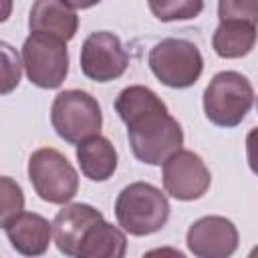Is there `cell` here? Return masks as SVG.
Wrapping results in <instances>:
<instances>
[{
	"mask_svg": "<svg viewBox=\"0 0 258 258\" xmlns=\"http://www.w3.org/2000/svg\"><path fill=\"white\" fill-rule=\"evenodd\" d=\"M22 67L32 85L58 89L69 75L67 42L44 32H30L22 44Z\"/></svg>",
	"mask_w": 258,
	"mask_h": 258,
	"instance_id": "52a82bcc",
	"label": "cell"
},
{
	"mask_svg": "<svg viewBox=\"0 0 258 258\" xmlns=\"http://www.w3.org/2000/svg\"><path fill=\"white\" fill-rule=\"evenodd\" d=\"M115 111L127 125V137L135 159L147 165H161L183 145V131L177 119L155 91L143 85L125 87L115 99Z\"/></svg>",
	"mask_w": 258,
	"mask_h": 258,
	"instance_id": "6da1fadb",
	"label": "cell"
},
{
	"mask_svg": "<svg viewBox=\"0 0 258 258\" xmlns=\"http://www.w3.org/2000/svg\"><path fill=\"white\" fill-rule=\"evenodd\" d=\"M185 242L198 258H228L236 252L240 236L232 220L224 216H204L189 226Z\"/></svg>",
	"mask_w": 258,
	"mask_h": 258,
	"instance_id": "30bf717a",
	"label": "cell"
},
{
	"mask_svg": "<svg viewBox=\"0 0 258 258\" xmlns=\"http://www.w3.org/2000/svg\"><path fill=\"white\" fill-rule=\"evenodd\" d=\"M161 165L163 189L171 198L179 202H194L204 198L210 189L212 175L206 161L198 153L189 149H177Z\"/></svg>",
	"mask_w": 258,
	"mask_h": 258,
	"instance_id": "ba28073f",
	"label": "cell"
},
{
	"mask_svg": "<svg viewBox=\"0 0 258 258\" xmlns=\"http://www.w3.org/2000/svg\"><path fill=\"white\" fill-rule=\"evenodd\" d=\"M127 64L129 54L117 34L99 30L85 38L81 46V71L87 79L95 83L115 81L127 71Z\"/></svg>",
	"mask_w": 258,
	"mask_h": 258,
	"instance_id": "9c48e42d",
	"label": "cell"
},
{
	"mask_svg": "<svg viewBox=\"0 0 258 258\" xmlns=\"http://www.w3.org/2000/svg\"><path fill=\"white\" fill-rule=\"evenodd\" d=\"M165 194L145 181L125 185L115 200V218L123 232L131 236H149L159 232L169 218Z\"/></svg>",
	"mask_w": 258,
	"mask_h": 258,
	"instance_id": "7a4b0ae2",
	"label": "cell"
},
{
	"mask_svg": "<svg viewBox=\"0 0 258 258\" xmlns=\"http://www.w3.org/2000/svg\"><path fill=\"white\" fill-rule=\"evenodd\" d=\"M28 28L69 42L79 30V16L67 0H36L28 14Z\"/></svg>",
	"mask_w": 258,
	"mask_h": 258,
	"instance_id": "4fadbf2b",
	"label": "cell"
},
{
	"mask_svg": "<svg viewBox=\"0 0 258 258\" xmlns=\"http://www.w3.org/2000/svg\"><path fill=\"white\" fill-rule=\"evenodd\" d=\"M50 123L60 139H64L71 145H77L101 133V105L87 91H60L50 105Z\"/></svg>",
	"mask_w": 258,
	"mask_h": 258,
	"instance_id": "277c9868",
	"label": "cell"
},
{
	"mask_svg": "<svg viewBox=\"0 0 258 258\" xmlns=\"http://www.w3.org/2000/svg\"><path fill=\"white\" fill-rule=\"evenodd\" d=\"M218 16L224 20L258 22V0H218Z\"/></svg>",
	"mask_w": 258,
	"mask_h": 258,
	"instance_id": "ffe728a7",
	"label": "cell"
},
{
	"mask_svg": "<svg viewBox=\"0 0 258 258\" xmlns=\"http://www.w3.org/2000/svg\"><path fill=\"white\" fill-rule=\"evenodd\" d=\"M151 73L159 83L171 89H187L198 83L204 71L200 48L185 38H163L147 56Z\"/></svg>",
	"mask_w": 258,
	"mask_h": 258,
	"instance_id": "8992f818",
	"label": "cell"
},
{
	"mask_svg": "<svg viewBox=\"0 0 258 258\" xmlns=\"http://www.w3.org/2000/svg\"><path fill=\"white\" fill-rule=\"evenodd\" d=\"M256 44V24L244 20H224L212 36L214 52L220 58H242Z\"/></svg>",
	"mask_w": 258,
	"mask_h": 258,
	"instance_id": "2e32d148",
	"label": "cell"
},
{
	"mask_svg": "<svg viewBox=\"0 0 258 258\" xmlns=\"http://www.w3.org/2000/svg\"><path fill=\"white\" fill-rule=\"evenodd\" d=\"M254 105V87L238 71H222L204 91V113L218 127L240 125Z\"/></svg>",
	"mask_w": 258,
	"mask_h": 258,
	"instance_id": "3957f363",
	"label": "cell"
},
{
	"mask_svg": "<svg viewBox=\"0 0 258 258\" xmlns=\"http://www.w3.org/2000/svg\"><path fill=\"white\" fill-rule=\"evenodd\" d=\"M24 210V194L16 179L0 175V228Z\"/></svg>",
	"mask_w": 258,
	"mask_h": 258,
	"instance_id": "d6986e66",
	"label": "cell"
},
{
	"mask_svg": "<svg viewBox=\"0 0 258 258\" xmlns=\"http://www.w3.org/2000/svg\"><path fill=\"white\" fill-rule=\"evenodd\" d=\"M99 220H103V214L89 204H62V210L56 212L50 224L58 252L64 256H77L83 236Z\"/></svg>",
	"mask_w": 258,
	"mask_h": 258,
	"instance_id": "8fae6325",
	"label": "cell"
},
{
	"mask_svg": "<svg viewBox=\"0 0 258 258\" xmlns=\"http://www.w3.org/2000/svg\"><path fill=\"white\" fill-rule=\"evenodd\" d=\"M73 8H79V10H87V8H91V6H95V4H99L101 0H67Z\"/></svg>",
	"mask_w": 258,
	"mask_h": 258,
	"instance_id": "7402d4cb",
	"label": "cell"
},
{
	"mask_svg": "<svg viewBox=\"0 0 258 258\" xmlns=\"http://www.w3.org/2000/svg\"><path fill=\"white\" fill-rule=\"evenodd\" d=\"M28 179L36 196L48 204H67L79 191L73 163L54 147H40L28 159Z\"/></svg>",
	"mask_w": 258,
	"mask_h": 258,
	"instance_id": "5b68a950",
	"label": "cell"
},
{
	"mask_svg": "<svg viewBox=\"0 0 258 258\" xmlns=\"http://www.w3.org/2000/svg\"><path fill=\"white\" fill-rule=\"evenodd\" d=\"M125 252H127L125 232L105 222L103 218L87 230L77 256L79 258H123Z\"/></svg>",
	"mask_w": 258,
	"mask_h": 258,
	"instance_id": "9a60e30c",
	"label": "cell"
},
{
	"mask_svg": "<svg viewBox=\"0 0 258 258\" xmlns=\"http://www.w3.org/2000/svg\"><path fill=\"white\" fill-rule=\"evenodd\" d=\"M22 77V58L18 50L10 44L0 40V95L12 93L20 85Z\"/></svg>",
	"mask_w": 258,
	"mask_h": 258,
	"instance_id": "ac0fdd59",
	"label": "cell"
},
{
	"mask_svg": "<svg viewBox=\"0 0 258 258\" xmlns=\"http://www.w3.org/2000/svg\"><path fill=\"white\" fill-rule=\"evenodd\" d=\"M10 246L22 256H42L52 238L50 222L34 212H20L4 226Z\"/></svg>",
	"mask_w": 258,
	"mask_h": 258,
	"instance_id": "7c38bea8",
	"label": "cell"
},
{
	"mask_svg": "<svg viewBox=\"0 0 258 258\" xmlns=\"http://www.w3.org/2000/svg\"><path fill=\"white\" fill-rule=\"evenodd\" d=\"M151 14L161 22L191 20L204 10V0H147Z\"/></svg>",
	"mask_w": 258,
	"mask_h": 258,
	"instance_id": "e0dca14e",
	"label": "cell"
},
{
	"mask_svg": "<svg viewBox=\"0 0 258 258\" xmlns=\"http://www.w3.org/2000/svg\"><path fill=\"white\" fill-rule=\"evenodd\" d=\"M12 6H14V0H0V24L10 18Z\"/></svg>",
	"mask_w": 258,
	"mask_h": 258,
	"instance_id": "44dd1931",
	"label": "cell"
},
{
	"mask_svg": "<svg viewBox=\"0 0 258 258\" xmlns=\"http://www.w3.org/2000/svg\"><path fill=\"white\" fill-rule=\"evenodd\" d=\"M77 161L85 177L91 181H107L117 169V151L103 135H93L77 143Z\"/></svg>",
	"mask_w": 258,
	"mask_h": 258,
	"instance_id": "5bb4252c",
	"label": "cell"
}]
</instances>
